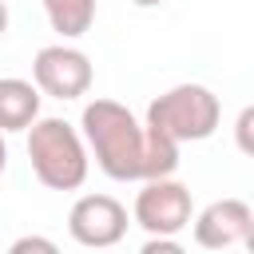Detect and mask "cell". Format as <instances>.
I'll list each match as a JSON object with an SVG mask.
<instances>
[{
	"mask_svg": "<svg viewBox=\"0 0 254 254\" xmlns=\"http://www.w3.org/2000/svg\"><path fill=\"white\" fill-rule=\"evenodd\" d=\"M79 131L87 139L95 167L115 183H147L159 175H175L179 167V143L155 131L147 119L139 123L135 111L123 107L119 99L83 103Z\"/></svg>",
	"mask_w": 254,
	"mask_h": 254,
	"instance_id": "6da1fadb",
	"label": "cell"
},
{
	"mask_svg": "<svg viewBox=\"0 0 254 254\" xmlns=\"http://www.w3.org/2000/svg\"><path fill=\"white\" fill-rule=\"evenodd\" d=\"M28 163L48 190H79L91 171V151L75 123L60 115H40L28 127Z\"/></svg>",
	"mask_w": 254,
	"mask_h": 254,
	"instance_id": "7a4b0ae2",
	"label": "cell"
},
{
	"mask_svg": "<svg viewBox=\"0 0 254 254\" xmlns=\"http://www.w3.org/2000/svg\"><path fill=\"white\" fill-rule=\"evenodd\" d=\"M147 123L163 131L167 139L183 143H202L218 131L222 123V103L206 83H175L163 95L147 103Z\"/></svg>",
	"mask_w": 254,
	"mask_h": 254,
	"instance_id": "3957f363",
	"label": "cell"
},
{
	"mask_svg": "<svg viewBox=\"0 0 254 254\" xmlns=\"http://www.w3.org/2000/svg\"><path fill=\"white\" fill-rule=\"evenodd\" d=\"M131 218L147 230V234H183L194 218V198H190V187L171 179V175H159V179H147L143 190L135 194V206H131Z\"/></svg>",
	"mask_w": 254,
	"mask_h": 254,
	"instance_id": "277c9868",
	"label": "cell"
},
{
	"mask_svg": "<svg viewBox=\"0 0 254 254\" xmlns=\"http://www.w3.org/2000/svg\"><path fill=\"white\" fill-rule=\"evenodd\" d=\"M91 79H95V71H91L87 52H79L64 40L40 48L36 60H32V83L52 99H64V103L79 99V95L91 91Z\"/></svg>",
	"mask_w": 254,
	"mask_h": 254,
	"instance_id": "5b68a950",
	"label": "cell"
},
{
	"mask_svg": "<svg viewBox=\"0 0 254 254\" xmlns=\"http://www.w3.org/2000/svg\"><path fill=\"white\" fill-rule=\"evenodd\" d=\"M67 234L87 250L119 246L127 234V206L115 194H79L67 210Z\"/></svg>",
	"mask_w": 254,
	"mask_h": 254,
	"instance_id": "8992f818",
	"label": "cell"
},
{
	"mask_svg": "<svg viewBox=\"0 0 254 254\" xmlns=\"http://www.w3.org/2000/svg\"><path fill=\"white\" fill-rule=\"evenodd\" d=\"M250 206L242 198H214L206 202L190 222H194V242L202 250H230L246 238V226H250Z\"/></svg>",
	"mask_w": 254,
	"mask_h": 254,
	"instance_id": "52a82bcc",
	"label": "cell"
},
{
	"mask_svg": "<svg viewBox=\"0 0 254 254\" xmlns=\"http://www.w3.org/2000/svg\"><path fill=\"white\" fill-rule=\"evenodd\" d=\"M40 99H44V91H40L32 79L4 75V79H0V131H4V135L28 131V127L40 119Z\"/></svg>",
	"mask_w": 254,
	"mask_h": 254,
	"instance_id": "ba28073f",
	"label": "cell"
},
{
	"mask_svg": "<svg viewBox=\"0 0 254 254\" xmlns=\"http://www.w3.org/2000/svg\"><path fill=\"white\" fill-rule=\"evenodd\" d=\"M40 4L60 40H79L95 24V0H40Z\"/></svg>",
	"mask_w": 254,
	"mask_h": 254,
	"instance_id": "9c48e42d",
	"label": "cell"
},
{
	"mask_svg": "<svg viewBox=\"0 0 254 254\" xmlns=\"http://www.w3.org/2000/svg\"><path fill=\"white\" fill-rule=\"evenodd\" d=\"M234 147H238L242 155H250V159H254V103H250V107H242V111H238V119H234Z\"/></svg>",
	"mask_w": 254,
	"mask_h": 254,
	"instance_id": "30bf717a",
	"label": "cell"
},
{
	"mask_svg": "<svg viewBox=\"0 0 254 254\" xmlns=\"http://www.w3.org/2000/svg\"><path fill=\"white\" fill-rule=\"evenodd\" d=\"M143 254H183V242L179 234H147Z\"/></svg>",
	"mask_w": 254,
	"mask_h": 254,
	"instance_id": "8fae6325",
	"label": "cell"
},
{
	"mask_svg": "<svg viewBox=\"0 0 254 254\" xmlns=\"http://www.w3.org/2000/svg\"><path fill=\"white\" fill-rule=\"evenodd\" d=\"M24 250H44V254H56V242L52 238H40V234H24L12 242V254H24Z\"/></svg>",
	"mask_w": 254,
	"mask_h": 254,
	"instance_id": "7c38bea8",
	"label": "cell"
},
{
	"mask_svg": "<svg viewBox=\"0 0 254 254\" xmlns=\"http://www.w3.org/2000/svg\"><path fill=\"white\" fill-rule=\"evenodd\" d=\"M242 246L254 254V214H250V226H246V238H242Z\"/></svg>",
	"mask_w": 254,
	"mask_h": 254,
	"instance_id": "4fadbf2b",
	"label": "cell"
},
{
	"mask_svg": "<svg viewBox=\"0 0 254 254\" xmlns=\"http://www.w3.org/2000/svg\"><path fill=\"white\" fill-rule=\"evenodd\" d=\"M8 171V143H4V131H0V175Z\"/></svg>",
	"mask_w": 254,
	"mask_h": 254,
	"instance_id": "5bb4252c",
	"label": "cell"
},
{
	"mask_svg": "<svg viewBox=\"0 0 254 254\" xmlns=\"http://www.w3.org/2000/svg\"><path fill=\"white\" fill-rule=\"evenodd\" d=\"M4 32H8V4L0 0V40H4Z\"/></svg>",
	"mask_w": 254,
	"mask_h": 254,
	"instance_id": "9a60e30c",
	"label": "cell"
},
{
	"mask_svg": "<svg viewBox=\"0 0 254 254\" xmlns=\"http://www.w3.org/2000/svg\"><path fill=\"white\" fill-rule=\"evenodd\" d=\"M131 4H135V8H159L163 0H131Z\"/></svg>",
	"mask_w": 254,
	"mask_h": 254,
	"instance_id": "2e32d148",
	"label": "cell"
}]
</instances>
